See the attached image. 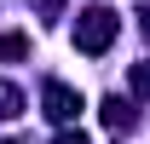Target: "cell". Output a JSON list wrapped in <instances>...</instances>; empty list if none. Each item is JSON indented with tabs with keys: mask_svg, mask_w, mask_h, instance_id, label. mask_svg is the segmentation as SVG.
I'll return each instance as SVG.
<instances>
[{
	"mask_svg": "<svg viewBox=\"0 0 150 144\" xmlns=\"http://www.w3.org/2000/svg\"><path fill=\"white\" fill-rule=\"evenodd\" d=\"M121 35V18H115L110 6H87L81 18H75V46L87 58H98V52H110V40Z\"/></svg>",
	"mask_w": 150,
	"mask_h": 144,
	"instance_id": "obj_1",
	"label": "cell"
},
{
	"mask_svg": "<svg viewBox=\"0 0 150 144\" xmlns=\"http://www.w3.org/2000/svg\"><path fill=\"white\" fill-rule=\"evenodd\" d=\"M40 104H46V115H52V121L64 127V121H75V115L87 109V98H81L75 87H64V81H46V92H40Z\"/></svg>",
	"mask_w": 150,
	"mask_h": 144,
	"instance_id": "obj_2",
	"label": "cell"
},
{
	"mask_svg": "<svg viewBox=\"0 0 150 144\" xmlns=\"http://www.w3.org/2000/svg\"><path fill=\"white\" fill-rule=\"evenodd\" d=\"M98 115H104V127H127V121H133V104H127V98H121V92H110Z\"/></svg>",
	"mask_w": 150,
	"mask_h": 144,
	"instance_id": "obj_3",
	"label": "cell"
},
{
	"mask_svg": "<svg viewBox=\"0 0 150 144\" xmlns=\"http://www.w3.org/2000/svg\"><path fill=\"white\" fill-rule=\"evenodd\" d=\"M29 58V35H0V64H18Z\"/></svg>",
	"mask_w": 150,
	"mask_h": 144,
	"instance_id": "obj_4",
	"label": "cell"
},
{
	"mask_svg": "<svg viewBox=\"0 0 150 144\" xmlns=\"http://www.w3.org/2000/svg\"><path fill=\"white\" fill-rule=\"evenodd\" d=\"M0 115H23V92L12 81H0Z\"/></svg>",
	"mask_w": 150,
	"mask_h": 144,
	"instance_id": "obj_5",
	"label": "cell"
},
{
	"mask_svg": "<svg viewBox=\"0 0 150 144\" xmlns=\"http://www.w3.org/2000/svg\"><path fill=\"white\" fill-rule=\"evenodd\" d=\"M133 92L150 98V58H144V64H133Z\"/></svg>",
	"mask_w": 150,
	"mask_h": 144,
	"instance_id": "obj_6",
	"label": "cell"
},
{
	"mask_svg": "<svg viewBox=\"0 0 150 144\" xmlns=\"http://www.w3.org/2000/svg\"><path fill=\"white\" fill-rule=\"evenodd\" d=\"M52 144H87V133H58Z\"/></svg>",
	"mask_w": 150,
	"mask_h": 144,
	"instance_id": "obj_7",
	"label": "cell"
},
{
	"mask_svg": "<svg viewBox=\"0 0 150 144\" xmlns=\"http://www.w3.org/2000/svg\"><path fill=\"white\" fill-rule=\"evenodd\" d=\"M0 144H12V138H0Z\"/></svg>",
	"mask_w": 150,
	"mask_h": 144,
	"instance_id": "obj_8",
	"label": "cell"
}]
</instances>
